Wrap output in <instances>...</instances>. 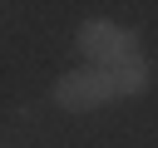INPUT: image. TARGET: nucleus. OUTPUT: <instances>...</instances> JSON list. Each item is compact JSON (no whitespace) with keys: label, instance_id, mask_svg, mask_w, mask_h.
<instances>
[{"label":"nucleus","instance_id":"f257e3e1","mask_svg":"<svg viewBox=\"0 0 158 148\" xmlns=\"http://www.w3.org/2000/svg\"><path fill=\"white\" fill-rule=\"evenodd\" d=\"M79 49H84V59H94L99 69H109V64L138 54V35L118 30L114 20H84L79 25Z\"/></svg>","mask_w":158,"mask_h":148},{"label":"nucleus","instance_id":"7ed1b4c3","mask_svg":"<svg viewBox=\"0 0 158 148\" xmlns=\"http://www.w3.org/2000/svg\"><path fill=\"white\" fill-rule=\"evenodd\" d=\"M109 79H114V94H118V99H133V94H143V89L153 84V64H148L143 54H128V59L109 64Z\"/></svg>","mask_w":158,"mask_h":148},{"label":"nucleus","instance_id":"f03ea898","mask_svg":"<svg viewBox=\"0 0 158 148\" xmlns=\"http://www.w3.org/2000/svg\"><path fill=\"white\" fill-rule=\"evenodd\" d=\"M109 99H118V94H114V79H109V69H99V64H89V69H74V74H64V79L54 84V104H59V109H69V113L99 109V104H109Z\"/></svg>","mask_w":158,"mask_h":148}]
</instances>
